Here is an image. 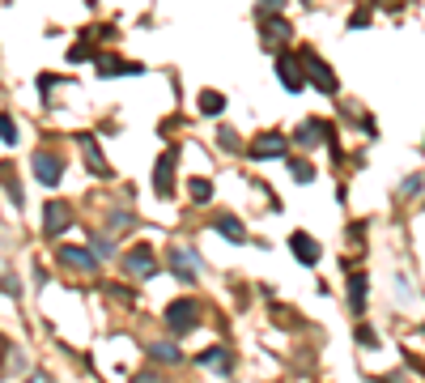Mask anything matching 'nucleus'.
<instances>
[{"instance_id":"obj_1","label":"nucleus","mask_w":425,"mask_h":383,"mask_svg":"<svg viewBox=\"0 0 425 383\" xmlns=\"http://www.w3.org/2000/svg\"><path fill=\"white\" fill-rule=\"evenodd\" d=\"M166 323H171L175 337H183V333H192V328L200 323V307H196L192 298H179V302L166 307Z\"/></svg>"},{"instance_id":"obj_2","label":"nucleus","mask_w":425,"mask_h":383,"mask_svg":"<svg viewBox=\"0 0 425 383\" xmlns=\"http://www.w3.org/2000/svg\"><path fill=\"white\" fill-rule=\"evenodd\" d=\"M289 153V137L285 132H259L251 141V158L255 162H273V158H285Z\"/></svg>"},{"instance_id":"obj_3","label":"nucleus","mask_w":425,"mask_h":383,"mask_svg":"<svg viewBox=\"0 0 425 383\" xmlns=\"http://www.w3.org/2000/svg\"><path fill=\"white\" fill-rule=\"evenodd\" d=\"M171 272H175L179 281L192 286V281L200 277V256H196L192 247H175V251H171Z\"/></svg>"},{"instance_id":"obj_4","label":"nucleus","mask_w":425,"mask_h":383,"mask_svg":"<svg viewBox=\"0 0 425 383\" xmlns=\"http://www.w3.org/2000/svg\"><path fill=\"white\" fill-rule=\"evenodd\" d=\"M73 226V209L64 204V200H47V209H43V230L47 235H64Z\"/></svg>"},{"instance_id":"obj_5","label":"nucleus","mask_w":425,"mask_h":383,"mask_svg":"<svg viewBox=\"0 0 425 383\" xmlns=\"http://www.w3.org/2000/svg\"><path fill=\"white\" fill-rule=\"evenodd\" d=\"M124 272H132V277H153V272H157L153 247H132V251L124 256Z\"/></svg>"},{"instance_id":"obj_6","label":"nucleus","mask_w":425,"mask_h":383,"mask_svg":"<svg viewBox=\"0 0 425 383\" xmlns=\"http://www.w3.org/2000/svg\"><path fill=\"white\" fill-rule=\"evenodd\" d=\"M34 175H38L43 188H56L60 175H64V158H56V153H34Z\"/></svg>"},{"instance_id":"obj_7","label":"nucleus","mask_w":425,"mask_h":383,"mask_svg":"<svg viewBox=\"0 0 425 383\" xmlns=\"http://www.w3.org/2000/svg\"><path fill=\"white\" fill-rule=\"evenodd\" d=\"M298 60H302V69H306V77H310V81H315L319 90H324V94H336V73H332L328 64H319V60L310 56V51H302V56H298Z\"/></svg>"},{"instance_id":"obj_8","label":"nucleus","mask_w":425,"mask_h":383,"mask_svg":"<svg viewBox=\"0 0 425 383\" xmlns=\"http://www.w3.org/2000/svg\"><path fill=\"white\" fill-rule=\"evenodd\" d=\"M153 192L157 196H175V153H162L153 167Z\"/></svg>"},{"instance_id":"obj_9","label":"nucleus","mask_w":425,"mask_h":383,"mask_svg":"<svg viewBox=\"0 0 425 383\" xmlns=\"http://www.w3.org/2000/svg\"><path fill=\"white\" fill-rule=\"evenodd\" d=\"M277 77H281V85H285L289 94H302V90H306L302 60H294V56H281V60H277Z\"/></svg>"},{"instance_id":"obj_10","label":"nucleus","mask_w":425,"mask_h":383,"mask_svg":"<svg viewBox=\"0 0 425 383\" xmlns=\"http://www.w3.org/2000/svg\"><path fill=\"white\" fill-rule=\"evenodd\" d=\"M60 264L64 268H77V272H94L98 268V260H94L89 247H60Z\"/></svg>"},{"instance_id":"obj_11","label":"nucleus","mask_w":425,"mask_h":383,"mask_svg":"<svg viewBox=\"0 0 425 383\" xmlns=\"http://www.w3.org/2000/svg\"><path fill=\"white\" fill-rule=\"evenodd\" d=\"M298 145H319V141H332V128L328 124H319V120H306L298 132H294Z\"/></svg>"},{"instance_id":"obj_12","label":"nucleus","mask_w":425,"mask_h":383,"mask_svg":"<svg viewBox=\"0 0 425 383\" xmlns=\"http://www.w3.org/2000/svg\"><path fill=\"white\" fill-rule=\"evenodd\" d=\"M212 230H217V235H226L230 243H247V230H243V222H238V217H230V213L212 217Z\"/></svg>"},{"instance_id":"obj_13","label":"nucleus","mask_w":425,"mask_h":383,"mask_svg":"<svg viewBox=\"0 0 425 383\" xmlns=\"http://www.w3.org/2000/svg\"><path fill=\"white\" fill-rule=\"evenodd\" d=\"M289 247L298 251V260H302L306 268H310V264H319V247H315V239H310V235H302V230H298V235H289Z\"/></svg>"},{"instance_id":"obj_14","label":"nucleus","mask_w":425,"mask_h":383,"mask_svg":"<svg viewBox=\"0 0 425 383\" xmlns=\"http://www.w3.org/2000/svg\"><path fill=\"white\" fill-rule=\"evenodd\" d=\"M149 358H153V362H162V366L183 362V354H179V345H175V341H153V345H149Z\"/></svg>"},{"instance_id":"obj_15","label":"nucleus","mask_w":425,"mask_h":383,"mask_svg":"<svg viewBox=\"0 0 425 383\" xmlns=\"http://www.w3.org/2000/svg\"><path fill=\"white\" fill-rule=\"evenodd\" d=\"M285 39H289V22L285 18H268V22H264V43H268V47H277Z\"/></svg>"},{"instance_id":"obj_16","label":"nucleus","mask_w":425,"mask_h":383,"mask_svg":"<svg viewBox=\"0 0 425 383\" xmlns=\"http://www.w3.org/2000/svg\"><path fill=\"white\" fill-rule=\"evenodd\" d=\"M81 149H85V162H89V171H94V175H111V167L102 162V153H98L94 137H81Z\"/></svg>"},{"instance_id":"obj_17","label":"nucleus","mask_w":425,"mask_h":383,"mask_svg":"<svg viewBox=\"0 0 425 383\" xmlns=\"http://www.w3.org/2000/svg\"><path fill=\"white\" fill-rule=\"evenodd\" d=\"M366 290H370V281L361 277V272H353V277H349V307H353V311L366 307Z\"/></svg>"},{"instance_id":"obj_18","label":"nucleus","mask_w":425,"mask_h":383,"mask_svg":"<svg viewBox=\"0 0 425 383\" xmlns=\"http://www.w3.org/2000/svg\"><path fill=\"white\" fill-rule=\"evenodd\" d=\"M196 362L208 366V370H230V354H226V349H204Z\"/></svg>"},{"instance_id":"obj_19","label":"nucleus","mask_w":425,"mask_h":383,"mask_svg":"<svg viewBox=\"0 0 425 383\" xmlns=\"http://www.w3.org/2000/svg\"><path fill=\"white\" fill-rule=\"evenodd\" d=\"M200 111H204V116L226 111V98H222V94H212V90H208V94H200Z\"/></svg>"},{"instance_id":"obj_20","label":"nucleus","mask_w":425,"mask_h":383,"mask_svg":"<svg viewBox=\"0 0 425 383\" xmlns=\"http://www.w3.org/2000/svg\"><path fill=\"white\" fill-rule=\"evenodd\" d=\"M187 192H192V200H196V204H208V200H212L208 179H192V183H187Z\"/></svg>"},{"instance_id":"obj_21","label":"nucleus","mask_w":425,"mask_h":383,"mask_svg":"<svg viewBox=\"0 0 425 383\" xmlns=\"http://www.w3.org/2000/svg\"><path fill=\"white\" fill-rule=\"evenodd\" d=\"M0 141H5V145H17V128H13L9 116H0Z\"/></svg>"},{"instance_id":"obj_22","label":"nucleus","mask_w":425,"mask_h":383,"mask_svg":"<svg viewBox=\"0 0 425 383\" xmlns=\"http://www.w3.org/2000/svg\"><path fill=\"white\" fill-rule=\"evenodd\" d=\"M425 188V175H412V179H404V188H400V196H417Z\"/></svg>"},{"instance_id":"obj_23","label":"nucleus","mask_w":425,"mask_h":383,"mask_svg":"<svg viewBox=\"0 0 425 383\" xmlns=\"http://www.w3.org/2000/svg\"><path fill=\"white\" fill-rule=\"evenodd\" d=\"M111 230H132V213H111Z\"/></svg>"},{"instance_id":"obj_24","label":"nucleus","mask_w":425,"mask_h":383,"mask_svg":"<svg viewBox=\"0 0 425 383\" xmlns=\"http://www.w3.org/2000/svg\"><path fill=\"white\" fill-rule=\"evenodd\" d=\"M294 179H298V183H310V179H315V171L306 167V162H294Z\"/></svg>"},{"instance_id":"obj_25","label":"nucleus","mask_w":425,"mask_h":383,"mask_svg":"<svg viewBox=\"0 0 425 383\" xmlns=\"http://www.w3.org/2000/svg\"><path fill=\"white\" fill-rule=\"evenodd\" d=\"M357 341H361L366 349H375V345H379V337H375V333H370V328H357Z\"/></svg>"},{"instance_id":"obj_26","label":"nucleus","mask_w":425,"mask_h":383,"mask_svg":"<svg viewBox=\"0 0 425 383\" xmlns=\"http://www.w3.org/2000/svg\"><path fill=\"white\" fill-rule=\"evenodd\" d=\"M217 141H222V145H226V149H238V137H234V132H230V128H222V132H217Z\"/></svg>"},{"instance_id":"obj_27","label":"nucleus","mask_w":425,"mask_h":383,"mask_svg":"<svg viewBox=\"0 0 425 383\" xmlns=\"http://www.w3.org/2000/svg\"><path fill=\"white\" fill-rule=\"evenodd\" d=\"M69 60H73V64H81V60H89V47H73V51H69Z\"/></svg>"},{"instance_id":"obj_28","label":"nucleus","mask_w":425,"mask_h":383,"mask_svg":"<svg viewBox=\"0 0 425 383\" xmlns=\"http://www.w3.org/2000/svg\"><path fill=\"white\" fill-rule=\"evenodd\" d=\"M132 383H162V379H157V375H153V370H141V375H136V379H132Z\"/></svg>"},{"instance_id":"obj_29","label":"nucleus","mask_w":425,"mask_h":383,"mask_svg":"<svg viewBox=\"0 0 425 383\" xmlns=\"http://www.w3.org/2000/svg\"><path fill=\"white\" fill-rule=\"evenodd\" d=\"M349 26H353V30H357V26H370V13H366V9H361V13H353V22H349Z\"/></svg>"},{"instance_id":"obj_30","label":"nucleus","mask_w":425,"mask_h":383,"mask_svg":"<svg viewBox=\"0 0 425 383\" xmlns=\"http://www.w3.org/2000/svg\"><path fill=\"white\" fill-rule=\"evenodd\" d=\"M26 383H51V379H47V375H43V370H34V375H30V379H26Z\"/></svg>"},{"instance_id":"obj_31","label":"nucleus","mask_w":425,"mask_h":383,"mask_svg":"<svg viewBox=\"0 0 425 383\" xmlns=\"http://www.w3.org/2000/svg\"><path fill=\"white\" fill-rule=\"evenodd\" d=\"M277 5H285V0H264V9H277Z\"/></svg>"},{"instance_id":"obj_32","label":"nucleus","mask_w":425,"mask_h":383,"mask_svg":"<svg viewBox=\"0 0 425 383\" xmlns=\"http://www.w3.org/2000/svg\"><path fill=\"white\" fill-rule=\"evenodd\" d=\"M5 349H9V345H5V337H0V354H5Z\"/></svg>"}]
</instances>
